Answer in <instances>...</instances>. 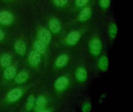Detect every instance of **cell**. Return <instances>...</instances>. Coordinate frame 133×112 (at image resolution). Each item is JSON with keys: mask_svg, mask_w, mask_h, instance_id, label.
<instances>
[{"mask_svg": "<svg viewBox=\"0 0 133 112\" xmlns=\"http://www.w3.org/2000/svg\"><path fill=\"white\" fill-rule=\"evenodd\" d=\"M91 52L95 55H98L100 53L102 49V44L99 39L95 38L93 39L90 45Z\"/></svg>", "mask_w": 133, "mask_h": 112, "instance_id": "6da1fadb", "label": "cell"}, {"mask_svg": "<svg viewBox=\"0 0 133 112\" xmlns=\"http://www.w3.org/2000/svg\"><path fill=\"white\" fill-rule=\"evenodd\" d=\"M38 37L42 42L45 44H47L51 40V33L47 29H42L39 32Z\"/></svg>", "mask_w": 133, "mask_h": 112, "instance_id": "7a4b0ae2", "label": "cell"}, {"mask_svg": "<svg viewBox=\"0 0 133 112\" xmlns=\"http://www.w3.org/2000/svg\"><path fill=\"white\" fill-rule=\"evenodd\" d=\"M13 20L12 14L8 11L0 12V23L3 25H8L10 24Z\"/></svg>", "mask_w": 133, "mask_h": 112, "instance_id": "3957f363", "label": "cell"}, {"mask_svg": "<svg viewBox=\"0 0 133 112\" xmlns=\"http://www.w3.org/2000/svg\"><path fill=\"white\" fill-rule=\"evenodd\" d=\"M22 94V92L20 89L15 88L9 92L7 95V99L9 101L15 102L19 99Z\"/></svg>", "mask_w": 133, "mask_h": 112, "instance_id": "277c9868", "label": "cell"}, {"mask_svg": "<svg viewBox=\"0 0 133 112\" xmlns=\"http://www.w3.org/2000/svg\"><path fill=\"white\" fill-rule=\"evenodd\" d=\"M68 83V78L65 77H60L56 80L54 83V86L57 90H63L66 88Z\"/></svg>", "mask_w": 133, "mask_h": 112, "instance_id": "5b68a950", "label": "cell"}, {"mask_svg": "<svg viewBox=\"0 0 133 112\" xmlns=\"http://www.w3.org/2000/svg\"><path fill=\"white\" fill-rule=\"evenodd\" d=\"M41 60V56L39 53L36 51H32L29 56V61L30 64L34 66L39 64Z\"/></svg>", "mask_w": 133, "mask_h": 112, "instance_id": "8992f818", "label": "cell"}, {"mask_svg": "<svg viewBox=\"0 0 133 112\" xmlns=\"http://www.w3.org/2000/svg\"><path fill=\"white\" fill-rule=\"evenodd\" d=\"M80 36V33L77 31L71 32L67 37V43L70 45L75 44L79 40Z\"/></svg>", "mask_w": 133, "mask_h": 112, "instance_id": "52a82bcc", "label": "cell"}, {"mask_svg": "<svg viewBox=\"0 0 133 112\" xmlns=\"http://www.w3.org/2000/svg\"><path fill=\"white\" fill-rule=\"evenodd\" d=\"M15 48L17 53L20 55H23L25 53L26 46L25 43L22 40H18L16 42Z\"/></svg>", "mask_w": 133, "mask_h": 112, "instance_id": "ba28073f", "label": "cell"}, {"mask_svg": "<svg viewBox=\"0 0 133 112\" xmlns=\"http://www.w3.org/2000/svg\"><path fill=\"white\" fill-rule=\"evenodd\" d=\"M16 68L14 66H10L5 69L4 72V76L7 79H11L13 78L16 74Z\"/></svg>", "mask_w": 133, "mask_h": 112, "instance_id": "9c48e42d", "label": "cell"}, {"mask_svg": "<svg viewBox=\"0 0 133 112\" xmlns=\"http://www.w3.org/2000/svg\"><path fill=\"white\" fill-rule=\"evenodd\" d=\"M49 27L54 33H56L59 31L61 29L60 24L56 19H52L50 21Z\"/></svg>", "mask_w": 133, "mask_h": 112, "instance_id": "30bf717a", "label": "cell"}, {"mask_svg": "<svg viewBox=\"0 0 133 112\" xmlns=\"http://www.w3.org/2000/svg\"><path fill=\"white\" fill-rule=\"evenodd\" d=\"M12 62V58L9 54H5L1 57L0 63L2 67L7 68L10 66Z\"/></svg>", "mask_w": 133, "mask_h": 112, "instance_id": "8fae6325", "label": "cell"}, {"mask_svg": "<svg viewBox=\"0 0 133 112\" xmlns=\"http://www.w3.org/2000/svg\"><path fill=\"white\" fill-rule=\"evenodd\" d=\"M98 65L102 71H106L109 65V60L107 57L105 56L101 57L99 60Z\"/></svg>", "mask_w": 133, "mask_h": 112, "instance_id": "7c38bea8", "label": "cell"}, {"mask_svg": "<svg viewBox=\"0 0 133 112\" xmlns=\"http://www.w3.org/2000/svg\"><path fill=\"white\" fill-rule=\"evenodd\" d=\"M91 13V11L89 8H85L80 13L78 18L81 21H85L88 19L90 17Z\"/></svg>", "mask_w": 133, "mask_h": 112, "instance_id": "4fadbf2b", "label": "cell"}, {"mask_svg": "<svg viewBox=\"0 0 133 112\" xmlns=\"http://www.w3.org/2000/svg\"><path fill=\"white\" fill-rule=\"evenodd\" d=\"M34 48L39 54L44 53L45 51V44L43 43L41 40H36L34 43Z\"/></svg>", "mask_w": 133, "mask_h": 112, "instance_id": "5bb4252c", "label": "cell"}, {"mask_svg": "<svg viewBox=\"0 0 133 112\" xmlns=\"http://www.w3.org/2000/svg\"><path fill=\"white\" fill-rule=\"evenodd\" d=\"M76 77L79 81H84L85 80L87 77V71L83 67H79L77 69L76 72Z\"/></svg>", "mask_w": 133, "mask_h": 112, "instance_id": "9a60e30c", "label": "cell"}, {"mask_svg": "<svg viewBox=\"0 0 133 112\" xmlns=\"http://www.w3.org/2000/svg\"><path fill=\"white\" fill-rule=\"evenodd\" d=\"M28 78V74L27 72L25 71H21L16 76L15 81L17 83L21 84L26 81Z\"/></svg>", "mask_w": 133, "mask_h": 112, "instance_id": "2e32d148", "label": "cell"}, {"mask_svg": "<svg viewBox=\"0 0 133 112\" xmlns=\"http://www.w3.org/2000/svg\"><path fill=\"white\" fill-rule=\"evenodd\" d=\"M67 60L68 57L66 55L63 54L57 58L56 60V65L57 67H62L66 64Z\"/></svg>", "mask_w": 133, "mask_h": 112, "instance_id": "e0dca14e", "label": "cell"}, {"mask_svg": "<svg viewBox=\"0 0 133 112\" xmlns=\"http://www.w3.org/2000/svg\"><path fill=\"white\" fill-rule=\"evenodd\" d=\"M117 29L115 24H112L110 27L109 33L112 38H114L116 37L117 33Z\"/></svg>", "mask_w": 133, "mask_h": 112, "instance_id": "ac0fdd59", "label": "cell"}, {"mask_svg": "<svg viewBox=\"0 0 133 112\" xmlns=\"http://www.w3.org/2000/svg\"><path fill=\"white\" fill-rule=\"evenodd\" d=\"M35 103V98L32 95H30L28 99L26 105V108L28 110H30L32 108Z\"/></svg>", "mask_w": 133, "mask_h": 112, "instance_id": "d6986e66", "label": "cell"}, {"mask_svg": "<svg viewBox=\"0 0 133 112\" xmlns=\"http://www.w3.org/2000/svg\"><path fill=\"white\" fill-rule=\"evenodd\" d=\"M36 103L38 106L44 107L46 103V99L43 96H39L36 100Z\"/></svg>", "mask_w": 133, "mask_h": 112, "instance_id": "ffe728a7", "label": "cell"}, {"mask_svg": "<svg viewBox=\"0 0 133 112\" xmlns=\"http://www.w3.org/2000/svg\"><path fill=\"white\" fill-rule=\"evenodd\" d=\"M89 0H76V4L79 7H83L86 4Z\"/></svg>", "mask_w": 133, "mask_h": 112, "instance_id": "44dd1931", "label": "cell"}, {"mask_svg": "<svg viewBox=\"0 0 133 112\" xmlns=\"http://www.w3.org/2000/svg\"><path fill=\"white\" fill-rule=\"evenodd\" d=\"M55 4L58 6L65 5L68 2V0H54Z\"/></svg>", "mask_w": 133, "mask_h": 112, "instance_id": "7402d4cb", "label": "cell"}, {"mask_svg": "<svg viewBox=\"0 0 133 112\" xmlns=\"http://www.w3.org/2000/svg\"><path fill=\"white\" fill-rule=\"evenodd\" d=\"M110 0H100V4L104 8H108L110 4Z\"/></svg>", "mask_w": 133, "mask_h": 112, "instance_id": "603a6c76", "label": "cell"}, {"mask_svg": "<svg viewBox=\"0 0 133 112\" xmlns=\"http://www.w3.org/2000/svg\"><path fill=\"white\" fill-rule=\"evenodd\" d=\"M35 111L39 112H49V110L46 109L44 108V107L38 106L36 107L35 109Z\"/></svg>", "mask_w": 133, "mask_h": 112, "instance_id": "cb8c5ba5", "label": "cell"}, {"mask_svg": "<svg viewBox=\"0 0 133 112\" xmlns=\"http://www.w3.org/2000/svg\"><path fill=\"white\" fill-rule=\"evenodd\" d=\"M90 106L89 104H86L84 105V106L83 109L84 110V111H88L89 110V109H90Z\"/></svg>", "mask_w": 133, "mask_h": 112, "instance_id": "d4e9b609", "label": "cell"}, {"mask_svg": "<svg viewBox=\"0 0 133 112\" xmlns=\"http://www.w3.org/2000/svg\"><path fill=\"white\" fill-rule=\"evenodd\" d=\"M4 35L3 32L0 30V40H2L4 38Z\"/></svg>", "mask_w": 133, "mask_h": 112, "instance_id": "484cf974", "label": "cell"}]
</instances>
